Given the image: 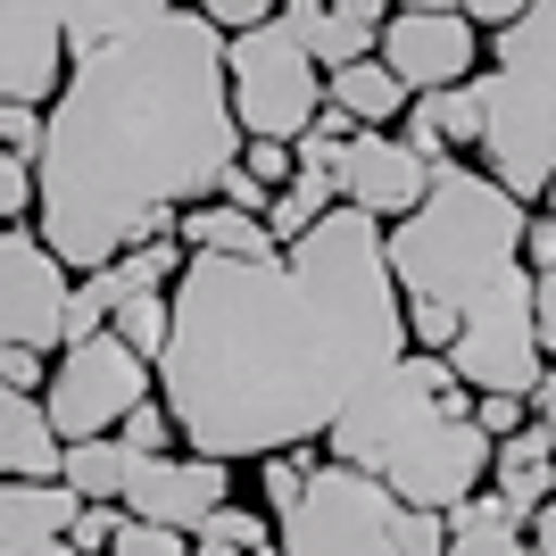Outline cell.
Wrapping results in <instances>:
<instances>
[{
	"mask_svg": "<svg viewBox=\"0 0 556 556\" xmlns=\"http://www.w3.org/2000/svg\"><path fill=\"white\" fill-rule=\"evenodd\" d=\"M307 473H316V465L300 457V448H275V457H257V490H266V515H291L300 507V490H307Z\"/></svg>",
	"mask_w": 556,
	"mask_h": 556,
	"instance_id": "obj_28",
	"label": "cell"
},
{
	"mask_svg": "<svg viewBox=\"0 0 556 556\" xmlns=\"http://www.w3.org/2000/svg\"><path fill=\"white\" fill-rule=\"evenodd\" d=\"M407 116L432 125V141H441L448 159H457V150H482V75H473V84H448V92H416Z\"/></svg>",
	"mask_w": 556,
	"mask_h": 556,
	"instance_id": "obj_24",
	"label": "cell"
},
{
	"mask_svg": "<svg viewBox=\"0 0 556 556\" xmlns=\"http://www.w3.org/2000/svg\"><path fill=\"white\" fill-rule=\"evenodd\" d=\"M482 159H490L482 175L507 184L523 208L548 200V184H556V92L482 67Z\"/></svg>",
	"mask_w": 556,
	"mask_h": 556,
	"instance_id": "obj_9",
	"label": "cell"
},
{
	"mask_svg": "<svg viewBox=\"0 0 556 556\" xmlns=\"http://www.w3.org/2000/svg\"><path fill=\"white\" fill-rule=\"evenodd\" d=\"M532 325H540V349L556 357V275H532Z\"/></svg>",
	"mask_w": 556,
	"mask_h": 556,
	"instance_id": "obj_40",
	"label": "cell"
},
{
	"mask_svg": "<svg viewBox=\"0 0 556 556\" xmlns=\"http://www.w3.org/2000/svg\"><path fill=\"white\" fill-rule=\"evenodd\" d=\"M166 307L159 399L184 448L216 465L325 441L349 399L407 357V307L366 208H332L307 241L266 257L191 250Z\"/></svg>",
	"mask_w": 556,
	"mask_h": 556,
	"instance_id": "obj_1",
	"label": "cell"
},
{
	"mask_svg": "<svg viewBox=\"0 0 556 556\" xmlns=\"http://www.w3.org/2000/svg\"><path fill=\"white\" fill-rule=\"evenodd\" d=\"M116 523H125V507H109V498H84V507H75V523H67V540H75L84 556H109Z\"/></svg>",
	"mask_w": 556,
	"mask_h": 556,
	"instance_id": "obj_32",
	"label": "cell"
},
{
	"mask_svg": "<svg viewBox=\"0 0 556 556\" xmlns=\"http://www.w3.org/2000/svg\"><path fill=\"white\" fill-rule=\"evenodd\" d=\"M266 556H282V548H266Z\"/></svg>",
	"mask_w": 556,
	"mask_h": 556,
	"instance_id": "obj_47",
	"label": "cell"
},
{
	"mask_svg": "<svg viewBox=\"0 0 556 556\" xmlns=\"http://www.w3.org/2000/svg\"><path fill=\"white\" fill-rule=\"evenodd\" d=\"M184 9H200V17L216 25V34H250V25H266L282 9V0H184Z\"/></svg>",
	"mask_w": 556,
	"mask_h": 556,
	"instance_id": "obj_34",
	"label": "cell"
},
{
	"mask_svg": "<svg viewBox=\"0 0 556 556\" xmlns=\"http://www.w3.org/2000/svg\"><path fill=\"white\" fill-rule=\"evenodd\" d=\"M191 266V250L175 241V232H159V241H141V250L116 257V275H125V291H175Z\"/></svg>",
	"mask_w": 556,
	"mask_h": 556,
	"instance_id": "obj_27",
	"label": "cell"
},
{
	"mask_svg": "<svg viewBox=\"0 0 556 556\" xmlns=\"http://www.w3.org/2000/svg\"><path fill=\"white\" fill-rule=\"evenodd\" d=\"M225 84H232L241 141H300L325 116V67L282 17L250 25V34H225Z\"/></svg>",
	"mask_w": 556,
	"mask_h": 556,
	"instance_id": "obj_6",
	"label": "cell"
},
{
	"mask_svg": "<svg viewBox=\"0 0 556 556\" xmlns=\"http://www.w3.org/2000/svg\"><path fill=\"white\" fill-rule=\"evenodd\" d=\"M490 490L515 507V523H532L556 498V441H548L540 416L523 424V432H507V441H490Z\"/></svg>",
	"mask_w": 556,
	"mask_h": 556,
	"instance_id": "obj_17",
	"label": "cell"
},
{
	"mask_svg": "<svg viewBox=\"0 0 556 556\" xmlns=\"http://www.w3.org/2000/svg\"><path fill=\"white\" fill-rule=\"evenodd\" d=\"M67 441L50 432V407L17 382H0V482H59Z\"/></svg>",
	"mask_w": 556,
	"mask_h": 556,
	"instance_id": "obj_16",
	"label": "cell"
},
{
	"mask_svg": "<svg viewBox=\"0 0 556 556\" xmlns=\"http://www.w3.org/2000/svg\"><path fill=\"white\" fill-rule=\"evenodd\" d=\"M241 159L225 84V34L200 9L141 25L125 42L75 50L34 150V232L67 275H100L125 250L175 232L191 200H216V175Z\"/></svg>",
	"mask_w": 556,
	"mask_h": 556,
	"instance_id": "obj_2",
	"label": "cell"
},
{
	"mask_svg": "<svg viewBox=\"0 0 556 556\" xmlns=\"http://www.w3.org/2000/svg\"><path fill=\"white\" fill-rule=\"evenodd\" d=\"M523 225H532V208H523L507 184H490L482 166L448 159L416 208L399 216V225H382L399 300L465 307L473 291H490V282L507 275V266H523Z\"/></svg>",
	"mask_w": 556,
	"mask_h": 556,
	"instance_id": "obj_4",
	"label": "cell"
},
{
	"mask_svg": "<svg viewBox=\"0 0 556 556\" xmlns=\"http://www.w3.org/2000/svg\"><path fill=\"white\" fill-rule=\"evenodd\" d=\"M67 291L75 275L59 266L34 225H0V349H42L59 357L67 341Z\"/></svg>",
	"mask_w": 556,
	"mask_h": 556,
	"instance_id": "obj_10",
	"label": "cell"
},
{
	"mask_svg": "<svg viewBox=\"0 0 556 556\" xmlns=\"http://www.w3.org/2000/svg\"><path fill=\"white\" fill-rule=\"evenodd\" d=\"M490 67L523 75V84H540V92H556V0H532L507 34H490Z\"/></svg>",
	"mask_w": 556,
	"mask_h": 556,
	"instance_id": "obj_19",
	"label": "cell"
},
{
	"mask_svg": "<svg viewBox=\"0 0 556 556\" xmlns=\"http://www.w3.org/2000/svg\"><path fill=\"white\" fill-rule=\"evenodd\" d=\"M75 507L67 482H0V556H84L67 540Z\"/></svg>",
	"mask_w": 556,
	"mask_h": 556,
	"instance_id": "obj_15",
	"label": "cell"
},
{
	"mask_svg": "<svg viewBox=\"0 0 556 556\" xmlns=\"http://www.w3.org/2000/svg\"><path fill=\"white\" fill-rule=\"evenodd\" d=\"M532 416H540V424H548V441H556V366H548V374H540V391H532Z\"/></svg>",
	"mask_w": 556,
	"mask_h": 556,
	"instance_id": "obj_43",
	"label": "cell"
},
{
	"mask_svg": "<svg viewBox=\"0 0 556 556\" xmlns=\"http://www.w3.org/2000/svg\"><path fill=\"white\" fill-rule=\"evenodd\" d=\"M325 457L382 473L407 507L457 515L490 473V432L473 424V391L448 374V357L407 349L391 374H374L341 407V424L325 432Z\"/></svg>",
	"mask_w": 556,
	"mask_h": 556,
	"instance_id": "obj_3",
	"label": "cell"
},
{
	"mask_svg": "<svg viewBox=\"0 0 556 556\" xmlns=\"http://www.w3.org/2000/svg\"><path fill=\"white\" fill-rule=\"evenodd\" d=\"M482 50H490V34L465 17V9H391L374 59H382L407 92H448V84H473V75H482Z\"/></svg>",
	"mask_w": 556,
	"mask_h": 556,
	"instance_id": "obj_11",
	"label": "cell"
},
{
	"mask_svg": "<svg viewBox=\"0 0 556 556\" xmlns=\"http://www.w3.org/2000/svg\"><path fill=\"white\" fill-rule=\"evenodd\" d=\"M399 9H465V0H399Z\"/></svg>",
	"mask_w": 556,
	"mask_h": 556,
	"instance_id": "obj_45",
	"label": "cell"
},
{
	"mask_svg": "<svg viewBox=\"0 0 556 556\" xmlns=\"http://www.w3.org/2000/svg\"><path fill=\"white\" fill-rule=\"evenodd\" d=\"M523 548H532V556H556V498L532 515V523H523Z\"/></svg>",
	"mask_w": 556,
	"mask_h": 556,
	"instance_id": "obj_42",
	"label": "cell"
},
{
	"mask_svg": "<svg viewBox=\"0 0 556 556\" xmlns=\"http://www.w3.org/2000/svg\"><path fill=\"white\" fill-rule=\"evenodd\" d=\"M341 208V191H332V175H316V166H291V184L266 200V232H275L282 250L291 241H307V232L325 225V216Z\"/></svg>",
	"mask_w": 556,
	"mask_h": 556,
	"instance_id": "obj_23",
	"label": "cell"
},
{
	"mask_svg": "<svg viewBox=\"0 0 556 556\" xmlns=\"http://www.w3.org/2000/svg\"><path fill=\"white\" fill-rule=\"evenodd\" d=\"M109 332L134 349V357H150V366H159V357H166V332H175L166 291H125V300H116V316H109Z\"/></svg>",
	"mask_w": 556,
	"mask_h": 556,
	"instance_id": "obj_26",
	"label": "cell"
},
{
	"mask_svg": "<svg viewBox=\"0 0 556 556\" xmlns=\"http://www.w3.org/2000/svg\"><path fill=\"white\" fill-rule=\"evenodd\" d=\"M116 441H125V448H159V457H166V448L184 441V432H175V416H166V399L150 391V399H141V407H134V416L116 424Z\"/></svg>",
	"mask_w": 556,
	"mask_h": 556,
	"instance_id": "obj_31",
	"label": "cell"
},
{
	"mask_svg": "<svg viewBox=\"0 0 556 556\" xmlns=\"http://www.w3.org/2000/svg\"><path fill=\"white\" fill-rule=\"evenodd\" d=\"M34 200H42L34 159H25V150H0V225H34Z\"/></svg>",
	"mask_w": 556,
	"mask_h": 556,
	"instance_id": "obj_29",
	"label": "cell"
},
{
	"mask_svg": "<svg viewBox=\"0 0 556 556\" xmlns=\"http://www.w3.org/2000/svg\"><path fill=\"white\" fill-rule=\"evenodd\" d=\"M448 374L465 391H515L532 399L540 374H548V349H540V325H532V266H507V275L473 291L457 307V341L441 349Z\"/></svg>",
	"mask_w": 556,
	"mask_h": 556,
	"instance_id": "obj_7",
	"label": "cell"
},
{
	"mask_svg": "<svg viewBox=\"0 0 556 556\" xmlns=\"http://www.w3.org/2000/svg\"><path fill=\"white\" fill-rule=\"evenodd\" d=\"M216 200H225V208H241V216H266V200H275V191H266V184L250 175V166L232 159L225 175H216Z\"/></svg>",
	"mask_w": 556,
	"mask_h": 556,
	"instance_id": "obj_35",
	"label": "cell"
},
{
	"mask_svg": "<svg viewBox=\"0 0 556 556\" xmlns=\"http://www.w3.org/2000/svg\"><path fill=\"white\" fill-rule=\"evenodd\" d=\"M0 150H42V109H25V100H0Z\"/></svg>",
	"mask_w": 556,
	"mask_h": 556,
	"instance_id": "obj_36",
	"label": "cell"
},
{
	"mask_svg": "<svg viewBox=\"0 0 556 556\" xmlns=\"http://www.w3.org/2000/svg\"><path fill=\"white\" fill-rule=\"evenodd\" d=\"M473 424H482L490 441H507V432H523V424H532V399H515V391H473Z\"/></svg>",
	"mask_w": 556,
	"mask_h": 556,
	"instance_id": "obj_33",
	"label": "cell"
},
{
	"mask_svg": "<svg viewBox=\"0 0 556 556\" xmlns=\"http://www.w3.org/2000/svg\"><path fill=\"white\" fill-rule=\"evenodd\" d=\"M150 391H159V366L134 357L116 332H92V341H67L50 357L42 407H50V432H59V441H100V432H116Z\"/></svg>",
	"mask_w": 556,
	"mask_h": 556,
	"instance_id": "obj_8",
	"label": "cell"
},
{
	"mask_svg": "<svg viewBox=\"0 0 556 556\" xmlns=\"http://www.w3.org/2000/svg\"><path fill=\"white\" fill-rule=\"evenodd\" d=\"M325 100L349 116V125H374V134H391L399 116H407V100H416V92H407V84H399L382 59H349V67H332V75H325Z\"/></svg>",
	"mask_w": 556,
	"mask_h": 556,
	"instance_id": "obj_18",
	"label": "cell"
},
{
	"mask_svg": "<svg viewBox=\"0 0 556 556\" xmlns=\"http://www.w3.org/2000/svg\"><path fill=\"white\" fill-rule=\"evenodd\" d=\"M67 9V50H100V42H125L141 25L175 17L184 0H59Z\"/></svg>",
	"mask_w": 556,
	"mask_h": 556,
	"instance_id": "obj_22",
	"label": "cell"
},
{
	"mask_svg": "<svg viewBox=\"0 0 556 556\" xmlns=\"http://www.w3.org/2000/svg\"><path fill=\"white\" fill-rule=\"evenodd\" d=\"M75 50H67V9L59 0H0V100L50 109L67 84Z\"/></svg>",
	"mask_w": 556,
	"mask_h": 556,
	"instance_id": "obj_14",
	"label": "cell"
},
{
	"mask_svg": "<svg viewBox=\"0 0 556 556\" xmlns=\"http://www.w3.org/2000/svg\"><path fill=\"white\" fill-rule=\"evenodd\" d=\"M0 382H17V391L42 399L50 391V357H42V349H0Z\"/></svg>",
	"mask_w": 556,
	"mask_h": 556,
	"instance_id": "obj_38",
	"label": "cell"
},
{
	"mask_svg": "<svg viewBox=\"0 0 556 556\" xmlns=\"http://www.w3.org/2000/svg\"><path fill=\"white\" fill-rule=\"evenodd\" d=\"M125 457H134V448L116 441V432H100V441H67L59 482H67L75 498H109V507H116V490H125Z\"/></svg>",
	"mask_w": 556,
	"mask_h": 556,
	"instance_id": "obj_25",
	"label": "cell"
},
{
	"mask_svg": "<svg viewBox=\"0 0 556 556\" xmlns=\"http://www.w3.org/2000/svg\"><path fill=\"white\" fill-rule=\"evenodd\" d=\"M175 241H184V250H225V257L282 250L275 232H266V216H241V208H225V200H191V208L175 216Z\"/></svg>",
	"mask_w": 556,
	"mask_h": 556,
	"instance_id": "obj_20",
	"label": "cell"
},
{
	"mask_svg": "<svg viewBox=\"0 0 556 556\" xmlns=\"http://www.w3.org/2000/svg\"><path fill=\"white\" fill-rule=\"evenodd\" d=\"M191 556H250V548H232V540H216V532H191Z\"/></svg>",
	"mask_w": 556,
	"mask_h": 556,
	"instance_id": "obj_44",
	"label": "cell"
},
{
	"mask_svg": "<svg viewBox=\"0 0 556 556\" xmlns=\"http://www.w3.org/2000/svg\"><path fill=\"white\" fill-rule=\"evenodd\" d=\"M523 266H532V275H556V216L548 208L523 225Z\"/></svg>",
	"mask_w": 556,
	"mask_h": 556,
	"instance_id": "obj_39",
	"label": "cell"
},
{
	"mask_svg": "<svg viewBox=\"0 0 556 556\" xmlns=\"http://www.w3.org/2000/svg\"><path fill=\"white\" fill-rule=\"evenodd\" d=\"M109 556H191V532H166V523H141V515H125L109 540Z\"/></svg>",
	"mask_w": 556,
	"mask_h": 556,
	"instance_id": "obj_30",
	"label": "cell"
},
{
	"mask_svg": "<svg viewBox=\"0 0 556 556\" xmlns=\"http://www.w3.org/2000/svg\"><path fill=\"white\" fill-rule=\"evenodd\" d=\"M441 556H532V548H523V523H515L507 498H498V490H473V498L448 515V548Z\"/></svg>",
	"mask_w": 556,
	"mask_h": 556,
	"instance_id": "obj_21",
	"label": "cell"
},
{
	"mask_svg": "<svg viewBox=\"0 0 556 556\" xmlns=\"http://www.w3.org/2000/svg\"><path fill=\"white\" fill-rule=\"evenodd\" d=\"M548 216H556V184H548Z\"/></svg>",
	"mask_w": 556,
	"mask_h": 556,
	"instance_id": "obj_46",
	"label": "cell"
},
{
	"mask_svg": "<svg viewBox=\"0 0 556 556\" xmlns=\"http://www.w3.org/2000/svg\"><path fill=\"white\" fill-rule=\"evenodd\" d=\"M523 9H532V0H465V17L482 25V34H507V25L523 17Z\"/></svg>",
	"mask_w": 556,
	"mask_h": 556,
	"instance_id": "obj_41",
	"label": "cell"
},
{
	"mask_svg": "<svg viewBox=\"0 0 556 556\" xmlns=\"http://www.w3.org/2000/svg\"><path fill=\"white\" fill-rule=\"evenodd\" d=\"M241 166H250L266 191H282L291 184V141H241Z\"/></svg>",
	"mask_w": 556,
	"mask_h": 556,
	"instance_id": "obj_37",
	"label": "cell"
},
{
	"mask_svg": "<svg viewBox=\"0 0 556 556\" xmlns=\"http://www.w3.org/2000/svg\"><path fill=\"white\" fill-rule=\"evenodd\" d=\"M432 175H441V166H424L416 150L399 141V125H391V134L357 125V134L341 141V159H332V191H341V208H366L374 225H399V216L432 191Z\"/></svg>",
	"mask_w": 556,
	"mask_h": 556,
	"instance_id": "obj_13",
	"label": "cell"
},
{
	"mask_svg": "<svg viewBox=\"0 0 556 556\" xmlns=\"http://www.w3.org/2000/svg\"><path fill=\"white\" fill-rule=\"evenodd\" d=\"M282 556H441L448 548V515L407 507L382 473L357 465H316L300 490V507L275 523Z\"/></svg>",
	"mask_w": 556,
	"mask_h": 556,
	"instance_id": "obj_5",
	"label": "cell"
},
{
	"mask_svg": "<svg viewBox=\"0 0 556 556\" xmlns=\"http://www.w3.org/2000/svg\"><path fill=\"white\" fill-rule=\"evenodd\" d=\"M225 473L232 465H216V457H175V448H134L125 457V490H116V507L125 515H141V523H166V532H200L216 507H225Z\"/></svg>",
	"mask_w": 556,
	"mask_h": 556,
	"instance_id": "obj_12",
	"label": "cell"
}]
</instances>
